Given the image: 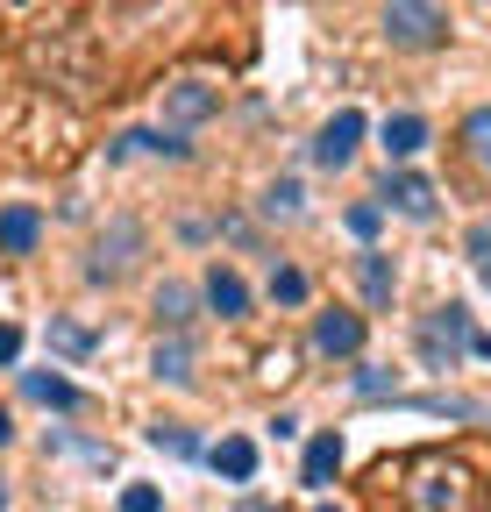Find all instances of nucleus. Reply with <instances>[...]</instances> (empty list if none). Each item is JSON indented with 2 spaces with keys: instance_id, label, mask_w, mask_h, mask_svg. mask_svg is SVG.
<instances>
[{
  "instance_id": "f257e3e1",
  "label": "nucleus",
  "mask_w": 491,
  "mask_h": 512,
  "mask_svg": "<svg viewBox=\"0 0 491 512\" xmlns=\"http://www.w3.org/2000/svg\"><path fill=\"white\" fill-rule=\"evenodd\" d=\"M463 356H470V306L449 299V306H435L420 320V363L427 370H456Z\"/></svg>"
},
{
  "instance_id": "f03ea898",
  "label": "nucleus",
  "mask_w": 491,
  "mask_h": 512,
  "mask_svg": "<svg viewBox=\"0 0 491 512\" xmlns=\"http://www.w3.org/2000/svg\"><path fill=\"white\" fill-rule=\"evenodd\" d=\"M136 256H143V228L121 214V221H107V235L93 242L86 278H93V285H114V278H129V271H136Z\"/></svg>"
},
{
  "instance_id": "7ed1b4c3",
  "label": "nucleus",
  "mask_w": 491,
  "mask_h": 512,
  "mask_svg": "<svg viewBox=\"0 0 491 512\" xmlns=\"http://www.w3.org/2000/svg\"><path fill=\"white\" fill-rule=\"evenodd\" d=\"M413 512H470V484H463V470L456 463H442V456H427V463H413Z\"/></svg>"
},
{
  "instance_id": "20e7f679",
  "label": "nucleus",
  "mask_w": 491,
  "mask_h": 512,
  "mask_svg": "<svg viewBox=\"0 0 491 512\" xmlns=\"http://www.w3.org/2000/svg\"><path fill=\"white\" fill-rule=\"evenodd\" d=\"M378 22H385V36L406 43V50H427V43L449 36V8H427V0H392Z\"/></svg>"
},
{
  "instance_id": "39448f33",
  "label": "nucleus",
  "mask_w": 491,
  "mask_h": 512,
  "mask_svg": "<svg viewBox=\"0 0 491 512\" xmlns=\"http://www.w3.org/2000/svg\"><path fill=\"white\" fill-rule=\"evenodd\" d=\"M214 107H221V93H214L207 79H171V86H164V121H171V128H200Z\"/></svg>"
},
{
  "instance_id": "423d86ee",
  "label": "nucleus",
  "mask_w": 491,
  "mask_h": 512,
  "mask_svg": "<svg viewBox=\"0 0 491 512\" xmlns=\"http://www.w3.org/2000/svg\"><path fill=\"white\" fill-rule=\"evenodd\" d=\"M356 143H363V114L342 107V114L321 128V136H314V164H321V171H342V164L356 157Z\"/></svg>"
},
{
  "instance_id": "0eeeda50",
  "label": "nucleus",
  "mask_w": 491,
  "mask_h": 512,
  "mask_svg": "<svg viewBox=\"0 0 491 512\" xmlns=\"http://www.w3.org/2000/svg\"><path fill=\"white\" fill-rule=\"evenodd\" d=\"M378 207H399L413 221L435 214V178H420V171H385V192H378Z\"/></svg>"
},
{
  "instance_id": "6e6552de",
  "label": "nucleus",
  "mask_w": 491,
  "mask_h": 512,
  "mask_svg": "<svg viewBox=\"0 0 491 512\" xmlns=\"http://www.w3.org/2000/svg\"><path fill=\"white\" fill-rule=\"evenodd\" d=\"M207 463H214V477H228V484H250V477H257V441H250V434H221V441L207 448Z\"/></svg>"
},
{
  "instance_id": "1a4fd4ad",
  "label": "nucleus",
  "mask_w": 491,
  "mask_h": 512,
  "mask_svg": "<svg viewBox=\"0 0 491 512\" xmlns=\"http://www.w3.org/2000/svg\"><path fill=\"white\" fill-rule=\"evenodd\" d=\"M314 349H321V356H356V349H363V313H342V306L321 313V320H314Z\"/></svg>"
},
{
  "instance_id": "9d476101",
  "label": "nucleus",
  "mask_w": 491,
  "mask_h": 512,
  "mask_svg": "<svg viewBox=\"0 0 491 512\" xmlns=\"http://www.w3.org/2000/svg\"><path fill=\"white\" fill-rule=\"evenodd\" d=\"M356 285H363V299H371V306H392V292H399L392 256H385V249H363V256H356Z\"/></svg>"
},
{
  "instance_id": "9b49d317",
  "label": "nucleus",
  "mask_w": 491,
  "mask_h": 512,
  "mask_svg": "<svg viewBox=\"0 0 491 512\" xmlns=\"http://www.w3.org/2000/svg\"><path fill=\"white\" fill-rule=\"evenodd\" d=\"M200 299H207V306H214L221 320H242V313H250V285H242L235 271H221V264L207 271V285H200Z\"/></svg>"
},
{
  "instance_id": "f8f14e48",
  "label": "nucleus",
  "mask_w": 491,
  "mask_h": 512,
  "mask_svg": "<svg viewBox=\"0 0 491 512\" xmlns=\"http://www.w3.org/2000/svg\"><path fill=\"white\" fill-rule=\"evenodd\" d=\"M22 392H29L36 406H50V413H72V406H79V384L57 377V370H22Z\"/></svg>"
},
{
  "instance_id": "ddd939ff",
  "label": "nucleus",
  "mask_w": 491,
  "mask_h": 512,
  "mask_svg": "<svg viewBox=\"0 0 491 512\" xmlns=\"http://www.w3.org/2000/svg\"><path fill=\"white\" fill-rule=\"evenodd\" d=\"M43 242V214L36 207H0V249L8 256H29Z\"/></svg>"
},
{
  "instance_id": "4468645a",
  "label": "nucleus",
  "mask_w": 491,
  "mask_h": 512,
  "mask_svg": "<svg viewBox=\"0 0 491 512\" xmlns=\"http://www.w3.org/2000/svg\"><path fill=\"white\" fill-rule=\"evenodd\" d=\"M378 136H385V150L406 164V157H420V150H427V121H420V114H385Z\"/></svg>"
},
{
  "instance_id": "2eb2a0df",
  "label": "nucleus",
  "mask_w": 491,
  "mask_h": 512,
  "mask_svg": "<svg viewBox=\"0 0 491 512\" xmlns=\"http://www.w3.org/2000/svg\"><path fill=\"white\" fill-rule=\"evenodd\" d=\"M335 470H342V434L328 427V434H314V441H306V470H299V477L321 491V484H328Z\"/></svg>"
},
{
  "instance_id": "dca6fc26",
  "label": "nucleus",
  "mask_w": 491,
  "mask_h": 512,
  "mask_svg": "<svg viewBox=\"0 0 491 512\" xmlns=\"http://www.w3.org/2000/svg\"><path fill=\"white\" fill-rule=\"evenodd\" d=\"M150 370H157L164 384H193V342H186V335H164L157 356H150Z\"/></svg>"
},
{
  "instance_id": "f3484780",
  "label": "nucleus",
  "mask_w": 491,
  "mask_h": 512,
  "mask_svg": "<svg viewBox=\"0 0 491 512\" xmlns=\"http://www.w3.org/2000/svg\"><path fill=\"white\" fill-rule=\"evenodd\" d=\"M50 349L65 356V363H86L100 342H93V328H79V320H65V313H50Z\"/></svg>"
},
{
  "instance_id": "a211bd4d",
  "label": "nucleus",
  "mask_w": 491,
  "mask_h": 512,
  "mask_svg": "<svg viewBox=\"0 0 491 512\" xmlns=\"http://www.w3.org/2000/svg\"><path fill=\"white\" fill-rule=\"evenodd\" d=\"M129 150H143V157H186V143L178 136H164V128H129V136H114V157H129Z\"/></svg>"
},
{
  "instance_id": "6ab92c4d",
  "label": "nucleus",
  "mask_w": 491,
  "mask_h": 512,
  "mask_svg": "<svg viewBox=\"0 0 491 512\" xmlns=\"http://www.w3.org/2000/svg\"><path fill=\"white\" fill-rule=\"evenodd\" d=\"M463 150H470V164L491 178V107H470V114H463Z\"/></svg>"
},
{
  "instance_id": "aec40b11",
  "label": "nucleus",
  "mask_w": 491,
  "mask_h": 512,
  "mask_svg": "<svg viewBox=\"0 0 491 512\" xmlns=\"http://www.w3.org/2000/svg\"><path fill=\"white\" fill-rule=\"evenodd\" d=\"M157 320H164L171 335H186V320H193V292H186V285H164V292H157Z\"/></svg>"
},
{
  "instance_id": "412c9836",
  "label": "nucleus",
  "mask_w": 491,
  "mask_h": 512,
  "mask_svg": "<svg viewBox=\"0 0 491 512\" xmlns=\"http://www.w3.org/2000/svg\"><path fill=\"white\" fill-rule=\"evenodd\" d=\"M306 207V192H299V178H278V185H264V214L271 221H292Z\"/></svg>"
},
{
  "instance_id": "4be33fe9",
  "label": "nucleus",
  "mask_w": 491,
  "mask_h": 512,
  "mask_svg": "<svg viewBox=\"0 0 491 512\" xmlns=\"http://www.w3.org/2000/svg\"><path fill=\"white\" fill-rule=\"evenodd\" d=\"M150 441L164 448V456H200V434H193V427H178V420H157Z\"/></svg>"
},
{
  "instance_id": "5701e85b",
  "label": "nucleus",
  "mask_w": 491,
  "mask_h": 512,
  "mask_svg": "<svg viewBox=\"0 0 491 512\" xmlns=\"http://www.w3.org/2000/svg\"><path fill=\"white\" fill-rule=\"evenodd\" d=\"M271 299H278V306H306V271L278 264V271H271Z\"/></svg>"
},
{
  "instance_id": "b1692460",
  "label": "nucleus",
  "mask_w": 491,
  "mask_h": 512,
  "mask_svg": "<svg viewBox=\"0 0 491 512\" xmlns=\"http://www.w3.org/2000/svg\"><path fill=\"white\" fill-rule=\"evenodd\" d=\"M356 399H399V392H392V370L363 363V370H356Z\"/></svg>"
},
{
  "instance_id": "393cba45",
  "label": "nucleus",
  "mask_w": 491,
  "mask_h": 512,
  "mask_svg": "<svg viewBox=\"0 0 491 512\" xmlns=\"http://www.w3.org/2000/svg\"><path fill=\"white\" fill-rule=\"evenodd\" d=\"M463 249H470V264H477V278L491 285V221H477V228L463 235Z\"/></svg>"
},
{
  "instance_id": "a878e982",
  "label": "nucleus",
  "mask_w": 491,
  "mask_h": 512,
  "mask_svg": "<svg viewBox=\"0 0 491 512\" xmlns=\"http://www.w3.org/2000/svg\"><path fill=\"white\" fill-rule=\"evenodd\" d=\"M378 221H385V207H378V200H356V207H349V235H356V242H371V235H378Z\"/></svg>"
},
{
  "instance_id": "bb28decb",
  "label": "nucleus",
  "mask_w": 491,
  "mask_h": 512,
  "mask_svg": "<svg viewBox=\"0 0 491 512\" xmlns=\"http://www.w3.org/2000/svg\"><path fill=\"white\" fill-rule=\"evenodd\" d=\"M121 512H164L157 484H129V491H121Z\"/></svg>"
},
{
  "instance_id": "cd10ccee",
  "label": "nucleus",
  "mask_w": 491,
  "mask_h": 512,
  "mask_svg": "<svg viewBox=\"0 0 491 512\" xmlns=\"http://www.w3.org/2000/svg\"><path fill=\"white\" fill-rule=\"evenodd\" d=\"M22 356V328H8V320H0V363H15Z\"/></svg>"
},
{
  "instance_id": "c85d7f7f",
  "label": "nucleus",
  "mask_w": 491,
  "mask_h": 512,
  "mask_svg": "<svg viewBox=\"0 0 491 512\" xmlns=\"http://www.w3.org/2000/svg\"><path fill=\"white\" fill-rule=\"evenodd\" d=\"M470 356H491V335H470Z\"/></svg>"
},
{
  "instance_id": "c756f323",
  "label": "nucleus",
  "mask_w": 491,
  "mask_h": 512,
  "mask_svg": "<svg viewBox=\"0 0 491 512\" xmlns=\"http://www.w3.org/2000/svg\"><path fill=\"white\" fill-rule=\"evenodd\" d=\"M235 512H278V505H264V498H250V505H235Z\"/></svg>"
},
{
  "instance_id": "7c9ffc66",
  "label": "nucleus",
  "mask_w": 491,
  "mask_h": 512,
  "mask_svg": "<svg viewBox=\"0 0 491 512\" xmlns=\"http://www.w3.org/2000/svg\"><path fill=\"white\" fill-rule=\"evenodd\" d=\"M8 434H15V420H8V406H0V441H8Z\"/></svg>"
},
{
  "instance_id": "2f4dec72",
  "label": "nucleus",
  "mask_w": 491,
  "mask_h": 512,
  "mask_svg": "<svg viewBox=\"0 0 491 512\" xmlns=\"http://www.w3.org/2000/svg\"><path fill=\"white\" fill-rule=\"evenodd\" d=\"M0 512H8V484H0Z\"/></svg>"
},
{
  "instance_id": "473e14b6",
  "label": "nucleus",
  "mask_w": 491,
  "mask_h": 512,
  "mask_svg": "<svg viewBox=\"0 0 491 512\" xmlns=\"http://www.w3.org/2000/svg\"><path fill=\"white\" fill-rule=\"evenodd\" d=\"M314 512H342V505H314Z\"/></svg>"
}]
</instances>
